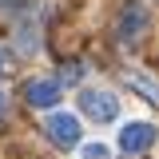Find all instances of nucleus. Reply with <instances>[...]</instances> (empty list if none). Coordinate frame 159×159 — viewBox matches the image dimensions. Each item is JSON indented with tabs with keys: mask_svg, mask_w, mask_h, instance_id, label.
<instances>
[{
	"mask_svg": "<svg viewBox=\"0 0 159 159\" xmlns=\"http://www.w3.org/2000/svg\"><path fill=\"white\" fill-rule=\"evenodd\" d=\"M24 99H28L32 107H52L60 99V80H32V84L24 88Z\"/></svg>",
	"mask_w": 159,
	"mask_h": 159,
	"instance_id": "nucleus-4",
	"label": "nucleus"
},
{
	"mask_svg": "<svg viewBox=\"0 0 159 159\" xmlns=\"http://www.w3.org/2000/svg\"><path fill=\"white\" fill-rule=\"evenodd\" d=\"M80 107H84V116L96 119V123H111L119 116V99L111 92H84L80 96Z\"/></svg>",
	"mask_w": 159,
	"mask_h": 159,
	"instance_id": "nucleus-1",
	"label": "nucleus"
},
{
	"mask_svg": "<svg viewBox=\"0 0 159 159\" xmlns=\"http://www.w3.org/2000/svg\"><path fill=\"white\" fill-rule=\"evenodd\" d=\"M80 159H111V151H107L103 143H88V147L80 151Z\"/></svg>",
	"mask_w": 159,
	"mask_h": 159,
	"instance_id": "nucleus-6",
	"label": "nucleus"
},
{
	"mask_svg": "<svg viewBox=\"0 0 159 159\" xmlns=\"http://www.w3.org/2000/svg\"><path fill=\"white\" fill-rule=\"evenodd\" d=\"M48 135H52V143L56 147H76L80 143V119L68 116V111H56V116H48Z\"/></svg>",
	"mask_w": 159,
	"mask_h": 159,
	"instance_id": "nucleus-2",
	"label": "nucleus"
},
{
	"mask_svg": "<svg viewBox=\"0 0 159 159\" xmlns=\"http://www.w3.org/2000/svg\"><path fill=\"white\" fill-rule=\"evenodd\" d=\"M0 116H4V96H0Z\"/></svg>",
	"mask_w": 159,
	"mask_h": 159,
	"instance_id": "nucleus-9",
	"label": "nucleus"
},
{
	"mask_svg": "<svg viewBox=\"0 0 159 159\" xmlns=\"http://www.w3.org/2000/svg\"><path fill=\"white\" fill-rule=\"evenodd\" d=\"M4 68H8V60H4V52H0V72H4Z\"/></svg>",
	"mask_w": 159,
	"mask_h": 159,
	"instance_id": "nucleus-8",
	"label": "nucleus"
},
{
	"mask_svg": "<svg viewBox=\"0 0 159 159\" xmlns=\"http://www.w3.org/2000/svg\"><path fill=\"white\" fill-rule=\"evenodd\" d=\"M151 143H155V127H151V123H127V127L119 131V147H123L127 155L147 151Z\"/></svg>",
	"mask_w": 159,
	"mask_h": 159,
	"instance_id": "nucleus-3",
	"label": "nucleus"
},
{
	"mask_svg": "<svg viewBox=\"0 0 159 159\" xmlns=\"http://www.w3.org/2000/svg\"><path fill=\"white\" fill-rule=\"evenodd\" d=\"M143 8H139V4H131V8H127V12H123V20H119V36L123 40H135L139 36V28H143Z\"/></svg>",
	"mask_w": 159,
	"mask_h": 159,
	"instance_id": "nucleus-5",
	"label": "nucleus"
},
{
	"mask_svg": "<svg viewBox=\"0 0 159 159\" xmlns=\"http://www.w3.org/2000/svg\"><path fill=\"white\" fill-rule=\"evenodd\" d=\"M80 76H84V68H80V64H68V68H60V80H64V84H76Z\"/></svg>",
	"mask_w": 159,
	"mask_h": 159,
	"instance_id": "nucleus-7",
	"label": "nucleus"
}]
</instances>
